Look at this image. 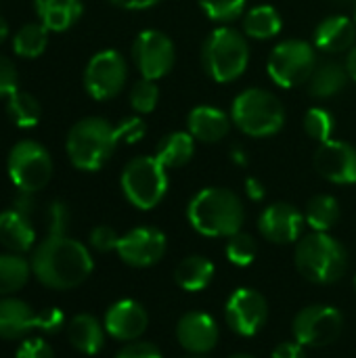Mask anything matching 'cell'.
Returning <instances> with one entry per match:
<instances>
[{
  "label": "cell",
  "instance_id": "1",
  "mask_svg": "<svg viewBox=\"0 0 356 358\" xmlns=\"http://www.w3.org/2000/svg\"><path fill=\"white\" fill-rule=\"evenodd\" d=\"M31 275L48 289H76L94 268L88 248L67 235H48L31 254Z\"/></svg>",
  "mask_w": 356,
  "mask_h": 358
},
{
  "label": "cell",
  "instance_id": "2",
  "mask_svg": "<svg viewBox=\"0 0 356 358\" xmlns=\"http://www.w3.org/2000/svg\"><path fill=\"white\" fill-rule=\"evenodd\" d=\"M191 227L204 237H231L243 227V203L222 187H208L199 191L187 208Z\"/></svg>",
  "mask_w": 356,
  "mask_h": 358
},
{
  "label": "cell",
  "instance_id": "3",
  "mask_svg": "<svg viewBox=\"0 0 356 358\" xmlns=\"http://www.w3.org/2000/svg\"><path fill=\"white\" fill-rule=\"evenodd\" d=\"M296 266L300 275L315 285H332L348 271V254L344 245L329 233L300 237L296 245Z\"/></svg>",
  "mask_w": 356,
  "mask_h": 358
},
{
  "label": "cell",
  "instance_id": "4",
  "mask_svg": "<svg viewBox=\"0 0 356 358\" xmlns=\"http://www.w3.org/2000/svg\"><path fill=\"white\" fill-rule=\"evenodd\" d=\"M118 132L103 117H84L67 134L69 162L84 172L101 170L118 147Z\"/></svg>",
  "mask_w": 356,
  "mask_h": 358
},
{
  "label": "cell",
  "instance_id": "5",
  "mask_svg": "<svg viewBox=\"0 0 356 358\" xmlns=\"http://www.w3.org/2000/svg\"><path fill=\"white\" fill-rule=\"evenodd\" d=\"M231 117L237 128L250 136H273L283 128L285 109L281 101L264 88H248L235 96Z\"/></svg>",
  "mask_w": 356,
  "mask_h": 358
},
{
  "label": "cell",
  "instance_id": "6",
  "mask_svg": "<svg viewBox=\"0 0 356 358\" xmlns=\"http://www.w3.org/2000/svg\"><path fill=\"white\" fill-rule=\"evenodd\" d=\"M250 61V46L233 27L214 29L204 42V67L214 82L227 84L237 80Z\"/></svg>",
  "mask_w": 356,
  "mask_h": 358
},
{
  "label": "cell",
  "instance_id": "7",
  "mask_svg": "<svg viewBox=\"0 0 356 358\" xmlns=\"http://www.w3.org/2000/svg\"><path fill=\"white\" fill-rule=\"evenodd\" d=\"M122 191L134 208L153 210L168 191L166 168L155 155L134 157L122 172Z\"/></svg>",
  "mask_w": 356,
  "mask_h": 358
},
{
  "label": "cell",
  "instance_id": "8",
  "mask_svg": "<svg viewBox=\"0 0 356 358\" xmlns=\"http://www.w3.org/2000/svg\"><path fill=\"white\" fill-rule=\"evenodd\" d=\"M8 178L21 193L42 191L52 176V159L36 141H19L8 153Z\"/></svg>",
  "mask_w": 356,
  "mask_h": 358
},
{
  "label": "cell",
  "instance_id": "9",
  "mask_svg": "<svg viewBox=\"0 0 356 358\" xmlns=\"http://www.w3.org/2000/svg\"><path fill=\"white\" fill-rule=\"evenodd\" d=\"M317 50L313 44L292 38L275 46L269 59V76L281 88H296L313 76L317 67Z\"/></svg>",
  "mask_w": 356,
  "mask_h": 358
},
{
  "label": "cell",
  "instance_id": "10",
  "mask_svg": "<svg viewBox=\"0 0 356 358\" xmlns=\"http://www.w3.org/2000/svg\"><path fill=\"white\" fill-rule=\"evenodd\" d=\"M344 329V317L336 306L315 304L300 310L292 323L296 342L304 348H323L334 344Z\"/></svg>",
  "mask_w": 356,
  "mask_h": 358
},
{
  "label": "cell",
  "instance_id": "11",
  "mask_svg": "<svg viewBox=\"0 0 356 358\" xmlns=\"http://www.w3.org/2000/svg\"><path fill=\"white\" fill-rule=\"evenodd\" d=\"M126 78L128 67L124 57L118 50L107 48L88 61L84 71V86L94 101H109L122 92Z\"/></svg>",
  "mask_w": 356,
  "mask_h": 358
},
{
  "label": "cell",
  "instance_id": "12",
  "mask_svg": "<svg viewBox=\"0 0 356 358\" xmlns=\"http://www.w3.org/2000/svg\"><path fill=\"white\" fill-rule=\"evenodd\" d=\"M269 319V304L264 296L252 287H239L231 294L225 306V321L241 338L256 336Z\"/></svg>",
  "mask_w": 356,
  "mask_h": 358
},
{
  "label": "cell",
  "instance_id": "13",
  "mask_svg": "<svg viewBox=\"0 0 356 358\" xmlns=\"http://www.w3.org/2000/svg\"><path fill=\"white\" fill-rule=\"evenodd\" d=\"M134 63L145 80H159L164 78L174 65V44L172 40L157 31L145 29L136 36L132 46Z\"/></svg>",
  "mask_w": 356,
  "mask_h": 358
},
{
  "label": "cell",
  "instance_id": "14",
  "mask_svg": "<svg viewBox=\"0 0 356 358\" xmlns=\"http://www.w3.org/2000/svg\"><path fill=\"white\" fill-rule=\"evenodd\" d=\"M166 235L155 227H136L120 237L118 256L124 264L134 268H147L157 264L166 254Z\"/></svg>",
  "mask_w": 356,
  "mask_h": 358
},
{
  "label": "cell",
  "instance_id": "15",
  "mask_svg": "<svg viewBox=\"0 0 356 358\" xmlns=\"http://www.w3.org/2000/svg\"><path fill=\"white\" fill-rule=\"evenodd\" d=\"M317 172L336 185H355L356 182V147L346 141L321 143L315 153Z\"/></svg>",
  "mask_w": 356,
  "mask_h": 358
},
{
  "label": "cell",
  "instance_id": "16",
  "mask_svg": "<svg viewBox=\"0 0 356 358\" xmlns=\"http://www.w3.org/2000/svg\"><path fill=\"white\" fill-rule=\"evenodd\" d=\"M304 216L302 212L285 201L271 203L258 218V231L262 233L264 239L285 245L300 241L302 231H304Z\"/></svg>",
  "mask_w": 356,
  "mask_h": 358
},
{
  "label": "cell",
  "instance_id": "17",
  "mask_svg": "<svg viewBox=\"0 0 356 358\" xmlns=\"http://www.w3.org/2000/svg\"><path fill=\"white\" fill-rule=\"evenodd\" d=\"M105 331L118 342H136L149 325V315L136 300H120L105 313Z\"/></svg>",
  "mask_w": 356,
  "mask_h": 358
},
{
  "label": "cell",
  "instance_id": "18",
  "mask_svg": "<svg viewBox=\"0 0 356 358\" xmlns=\"http://www.w3.org/2000/svg\"><path fill=\"white\" fill-rule=\"evenodd\" d=\"M176 340L187 352L204 357L218 344V325L208 313H187L176 325Z\"/></svg>",
  "mask_w": 356,
  "mask_h": 358
},
{
  "label": "cell",
  "instance_id": "19",
  "mask_svg": "<svg viewBox=\"0 0 356 358\" xmlns=\"http://www.w3.org/2000/svg\"><path fill=\"white\" fill-rule=\"evenodd\" d=\"M36 243V229L27 214L8 208L0 212V245L10 254H25Z\"/></svg>",
  "mask_w": 356,
  "mask_h": 358
},
{
  "label": "cell",
  "instance_id": "20",
  "mask_svg": "<svg viewBox=\"0 0 356 358\" xmlns=\"http://www.w3.org/2000/svg\"><path fill=\"white\" fill-rule=\"evenodd\" d=\"M356 21L344 15L323 19L315 29V46L323 52H344L355 46Z\"/></svg>",
  "mask_w": 356,
  "mask_h": 358
},
{
  "label": "cell",
  "instance_id": "21",
  "mask_svg": "<svg viewBox=\"0 0 356 358\" xmlns=\"http://www.w3.org/2000/svg\"><path fill=\"white\" fill-rule=\"evenodd\" d=\"M36 329V313L19 298H0V340H23Z\"/></svg>",
  "mask_w": 356,
  "mask_h": 358
},
{
  "label": "cell",
  "instance_id": "22",
  "mask_svg": "<svg viewBox=\"0 0 356 358\" xmlns=\"http://www.w3.org/2000/svg\"><path fill=\"white\" fill-rule=\"evenodd\" d=\"M189 132L195 141L201 143H218L222 141L229 130H231V120L225 111L210 107V105H199L195 107L189 117H187Z\"/></svg>",
  "mask_w": 356,
  "mask_h": 358
},
{
  "label": "cell",
  "instance_id": "23",
  "mask_svg": "<svg viewBox=\"0 0 356 358\" xmlns=\"http://www.w3.org/2000/svg\"><path fill=\"white\" fill-rule=\"evenodd\" d=\"M105 336H107L105 325H101V321L92 315H76L67 323L69 344L86 357H94L103 350Z\"/></svg>",
  "mask_w": 356,
  "mask_h": 358
},
{
  "label": "cell",
  "instance_id": "24",
  "mask_svg": "<svg viewBox=\"0 0 356 358\" xmlns=\"http://www.w3.org/2000/svg\"><path fill=\"white\" fill-rule=\"evenodd\" d=\"M36 15L48 31L69 29L82 15L80 0H34Z\"/></svg>",
  "mask_w": 356,
  "mask_h": 358
},
{
  "label": "cell",
  "instance_id": "25",
  "mask_svg": "<svg viewBox=\"0 0 356 358\" xmlns=\"http://www.w3.org/2000/svg\"><path fill=\"white\" fill-rule=\"evenodd\" d=\"M348 69L338 61H323L308 78V92L317 99H329L342 92L348 84Z\"/></svg>",
  "mask_w": 356,
  "mask_h": 358
},
{
  "label": "cell",
  "instance_id": "26",
  "mask_svg": "<svg viewBox=\"0 0 356 358\" xmlns=\"http://www.w3.org/2000/svg\"><path fill=\"white\" fill-rule=\"evenodd\" d=\"M214 264L206 256H189L174 268V281L185 292H201L214 279Z\"/></svg>",
  "mask_w": 356,
  "mask_h": 358
},
{
  "label": "cell",
  "instance_id": "27",
  "mask_svg": "<svg viewBox=\"0 0 356 358\" xmlns=\"http://www.w3.org/2000/svg\"><path fill=\"white\" fill-rule=\"evenodd\" d=\"M195 153V138L191 132H172L166 134L159 145H157V162L168 170V168H180L187 162H191Z\"/></svg>",
  "mask_w": 356,
  "mask_h": 358
},
{
  "label": "cell",
  "instance_id": "28",
  "mask_svg": "<svg viewBox=\"0 0 356 358\" xmlns=\"http://www.w3.org/2000/svg\"><path fill=\"white\" fill-rule=\"evenodd\" d=\"M31 275V264L23 254H0V298L21 292Z\"/></svg>",
  "mask_w": 356,
  "mask_h": 358
},
{
  "label": "cell",
  "instance_id": "29",
  "mask_svg": "<svg viewBox=\"0 0 356 358\" xmlns=\"http://www.w3.org/2000/svg\"><path fill=\"white\" fill-rule=\"evenodd\" d=\"M283 27L281 15L275 6L269 4H260L254 6L252 10L245 13L243 17V29L248 36L256 38V40H269L275 38Z\"/></svg>",
  "mask_w": 356,
  "mask_h": 358
},
{
  "label": "cell",
  "instance_id": "30",
  "mask_svg": "<svg viewBox=\"0 0 356 358\" xmlns=\"http://www.w3.org/2000/svg\"><path fill=\"white\" fill-rule=\"evenodd\" d=\"M306 224L317 233H329L340 220V203L332 195H317L308 201L304 212Z\"/></svg>",
  "mask_w": 356,
  "mask_h": 358
},
{
  "label": "cell",
  "instance_id": "31",
  "mask_svg": "<svg viewBox=\"0 0 356 358\" xmlns=\"http://www.w3.org/2000/svg\"><path fill=\"white\" fill-rule=\"evenodd\" d=\"M6 111H8V117L13 120V124L19 128H34L42 115V107H40L38 99L23 90H17L6 99Z\"/></svg>",
  "mask_w": 356,
  "mask_h": 358
},
{
  "label": "cell",
  "instance_id": "32",
  "mask_svg": "<svg viewBox=\"0 0 356 358\" xmlns=\"http://www.w3.org/2000/svg\"><path fill=\"white\" fill-rule=\"evenodd\" d=\"M46 44H48V29L42 23H27L13 38V50L25 59L40 57Z\"/></svg>",
  "mask_w": 356,
  "mask_h": 358
},
{
  "label": "cell",
  "instance_id": "33",
  "mask_svg": "<svg viewBox=\"0 0 356 358\" xmlns=\"http://www.w3.org/2000/svg\"><path fill=\"white\" fill-rule=\"evenodd\" d=\"M227 258L235 266H250L256 258V241L248 233H235L227 241Z\"/></svg>",
  "mask_w": 356,
  "mask_h": 358
},
{
  "label": "cell",
  "instance_id": "34",
  "mask_svg": "<svg viewBox=\"0 0 356 358\" xmlns=\"http://www.w3.org/2000/svg\"><path fill=\"white\" fill-rule=\"evenodd\" d=\"M304 128H306L311 138H315L319 143H327L332 138L336 122H334V115L327 109L313 107V109H308V113L304 117Z\"/></svg>",
  "mask_w": 356,
  "mask_h": 358
},
{
  "label": "cell",
  "instance_id": "35",
  "mask_svg": "<svg viewBox=\"0 0 356 358\" xmlns=\"http://www.w3.org/2000/svg\"><path fill=\"white\" fill-rule=\"evenodd\" d=\"M159 88L153 80H138L130 90V105L138 113H151L157 107Z\"/></svg>",
  "mask_w": 356,
  "mask_h": 358
},
{
  "label": "cell",
  "instance_id": "36",
  "mask_svg": "<svg viewBox=\"0 0 356 358\" xmlns=\"http://www.w3.org/2000/svg\"><path fill=\"white\" fill-rule=\"evenodd\" d=\"M199 4L210 19L220 23H229L241 17L245 8V0H199Z\"/></svg>",
  "mask_w": 356,
  "mask_h": 358
},
{
  "label": "cell",
  "instance_id": "37",
  "mask_svg": "<svg viewBox=\"0 0 356 358\" xmlns=\"http://www.w3.org/2000/svg\"><path fill=\"white\" fill-rule=\"evenodd\" d=\"M65 327V315L61 308L57 306H50V308H44L42 313L36 315V329L44 336H52V334H59L61 329Z\"/></svg>",
  "mask_w": 356,
  "mask_h": 358
},
{
  "label": "cell",
  "instance_id": "38",
  "mask_svg": "<svg viewBox=\"0 0 356 358\" xmlns=\"http://www.w3.org/2000/svg\"><path fill=\"white\" fill-rule=\"evenodd\" d=\"M15 358H55V352L42 338H23Z\"/></svg>",
  "mask_w": 356,
  "mask_h": 358
},
{
  "label": "cell",
  "instance_id": "39",
  "mask_svg": "<svg viewBox=\"0 0 356 358\" xmlns=\"http://www.w3.org/2000/svg\"><path fill=\"white\" fill-rule=\"evenodd\" d=\"M118 241H120V235L111 227L101 224V227H94L90 231V245L101 254L113 252L118 248Z\"/></svg>",
  "mask_w": 356,
  "mask_h": 358
},
{
  "label": "cell",
  "instance_id": "40",
  "mask_svg": "<svg viewBox=\"0 0 356 358\" xmlns=\"http://www.w3.org/2000/svg\"><path fill=\"white\" fill-rule=\"evenodd\" d=\"M19 76L10 59L0 55V99H8L13 92H17Z\"/></svg>",
  "mask_w": 356,
  "mask_h": 358
},
{
  "label": "cell",
  "instance_id": "41",
  "mask_svg": "<svg viewBox=\"0 0 356 358\" xmlns=\"http://www.w3.org/2000/svg\"><path fill=\"white\" fill-rule=\"evenodd\" d=\"M145 130H147V126L141 117H128L120 126H115L120 143H136L145 136Z\"/></svg>",
  "mask_w": 356,
  "mask_h": 358
},
{
  "label": "cell",
  "instance_id": "42",
  "mask_svg": "<svg viewBox=\"0 0 356 358\" xmlns=\"http://www.w3.org/2000/svg\"><path fill=\"white\" fill-rule=\"evenodd\" d=\"M67 224H69V212L65 203L55 201L48 208V235H67Z\"/></svg>",
  "mask_w": 356,
  "mask_h": 358
},
{
  "label": "cell",
  "instance_id": "43",
  "mask_svg": "<svg viewBox=\"0 0 356 358\" xmlns=\"http://www.w3.org/2000/svg\"><path fill=\"white\" fill-rule=\"evenodd\" d=\"M115 358H164L159 348L151 342H128Z\"/></svg>",
  "mask_w": 356,
  "mask_h": 358
},
{
  "label": "cell",
  "instance_id": "44",
  "mask_svg": "<svg viewBox=\"0 0 356 358\" xmlns=\"http://www.w3.org/2000/svg\"><path fill=\"white\" fill-rule=\"evenodd\" d=\"M271 358H306V352L300 342H281L273 350Z\"/></svg>",
  "mask_w": 356,
  "mask_h": 358
},
{
  "label": "cell",
  "instance_id": "45",
  "mask_svg": "<svg viewBox=\"0 0 356 358\" xmlns=\"http://www.w3.org/2000/svg\"><path fill=\"white\" fill-rule=\"evenodd\" d=\"M245 193H248V197L252 201H262L264 195H266V189H264V185L258 178H248L245 180Z\"/></svg>",
  "mask_w": 356,
  "mask_h": 358
},
{
  "label": "cell",
  "instance_id": "46",
  "mask_svg": "<svg viewBox=\"0 0 356 358\" xmlns=\"http://www.w3.org/2000/svg\"><path fill=\"white\" fill-rule=\"evenodd\" d=\"M115 6L128 8V10H141V8H149L153 4H157L159 0H109Z\"/></svg>",
  "mask_w": 356,
  "mask_h": 358
},
{
  "label": "cell",
  "instance_id": "47",
  "mask_svg": "<svg viewBox=\"0 0 356 358\" xmlns=\"http://www.w3.org/2000/svg\"><path fill=\"white\" fill-rule=\"evenodd\" d=\"M231 159L237 166H248V155H245V151L241 147H233L231 149Z\"/></svg>",
  "mask_w": 356,
  "mask_h": 358
},
{
  "label": "cell",
  "instance_id": "48",
  "mask_svg": "<svg viewBox=\"0 0 356 358\" xmlns=\"http://www.w3.org/2000/svg\"><path fill=\"white\" fill-rule=\"evenodd\" d=\"M346 69H348V76L356 82V44L350 48L348 52V59H346Z\"/></svg>",
  "mask_w": 356,
  "mask_h": 358
},
{
  "label": "cell",
  "instance_id": "49",
  "mask_svg": "<svg viewBox=\"0 0 356 358\" xmlns=\"http://www.w3.org/2000/svg\"><path fill=\"white\" fill-rule=\"evenodd\" d=\"M8 38V23L0 17V44Z\"/></svg>",
  "mask_w": 356,
  "mask_h": 358
},
{
  "label": "cell",
  "instance_id": "50",
  "mask_svg": "<svg viewBox=\"0 0 356 358\" xmlns=\"http://www.w3.org/2000/svg\"><path fill=\"white\" fill-rule=\"evenodd\" d=\"M229 358H256V357H252V355H245V352H239V355H233V357H229Z\"/></svg>",
  "mask_w": 356,
  "mask_h": 358
},
{
  "label": "cell",
  "instance_id": "51",
  "mask_svg": "<svg viewBox=\"0 0 356 358\" xmlns=\"http://www.w3.org/2000/svg\"><path fill=\"white\" fill-rule=\"evenodd\" d=\"M334 2H340V4H348V2H356V0H334Z\"/></svg>",
  "mask_w": 356,
  "mask_h": 358
},
{
  "label": "cell",
  "instance_id": "52",
  "mask_svg": "<svg viewBox=\"0 0 356 358\" xmlns=\"http://www.w3.org/2000/svg\"><path fill=\"white\" fill-rule=\"evenodd\" d=\"M185 358H204V357H199V355H193V357H185Z\"/></svg>",
  "mask_w": 356,
  "mask_h": 358
},
{
  "label": "cell",
  "instance_id": "53",
  "mask_svg": "<svg viewBox=\"0 0 356 358\" xmlns=\"http://www.w3.org/2000/svg\"><path fill=\"white\" fill-rule=\"evenodd\" d=\"M355 21H356V2H355Z\"/></svg>",
  "mask_w": 356,
  "mask_h": 358
},
{
  "label": "cell",
  "instance_id": "54",
  "mask_svg": "<svg viewBox=\"0 0 356 358\" xmlns=\"http://www.w3.org/2000/svg\"><path fill=\"white\" fill-rule=\"evenodd\" d=\"M355 289H356V277H355Z\"/></svg>",
  "mask_w": 356,
  "mask_h": 358
}]
</instances>
